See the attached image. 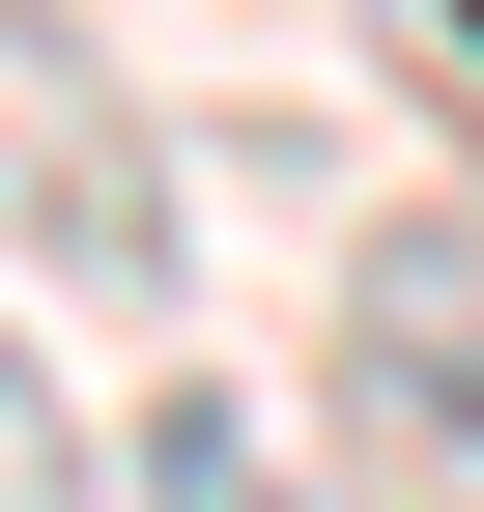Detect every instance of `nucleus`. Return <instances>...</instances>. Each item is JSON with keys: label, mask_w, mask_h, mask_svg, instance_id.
Returning a JSON list of instances; mask_svg holds the SVG:
<instances>
[{"label": "nucleus", "mask_w": 484, "mask_h": 512, "mask_svg": "<svg viewBox=\"0 0 484 512\" xmlns=\"http://www.w3.org/2000/svg\"><path fill=\"white\" fill-rule=\"evenodd\" d=\"M143 512H285V484L228 456V399H171V427H143Z\"/></svg>", "instance_id": "7ed1b4c3"}, {"label": "nucleus", "mask_w": 484, "mask_h": 512, "mask_svg": "<svg viewBox=\"0 0 484 512\" xmlns=\"http://www.w3.org/2000/svg\"><path fill=\"white\" fill-rule=\"evenodd\" d=\"M0 285H57V313H143L171 285V143H143V86H114L57 0H0Z\"/></svg>", "instance_id": "f257e3e1"}, {"label": "nucleus", "mask_w": 484, "mask_h": 512, "mask_svg": "<svg viewBox=\"0 0 484 512\" xmlns=\"http://www.w3.org/2000/svg\"><path fill=\"white\" fill-rule=\"evenodd\" d=\"M0 512H86V484H57V399H29V342H0Z\"/></svg>", "instance_id": "20e7f679"}, {"label": "nucleus", "mask_w": 484, "mask_h": 512, "mask_svg": "<svg viewBox=\"0 0 484 512\" xmlns=\"http://www.w3.org/2000/svg\"><path fill=\"white\" fill-rule=\"evenodd\" d=\"M342 427L399 512H484V200H399L342 256Z\"/></svg>", "instance_id": "f03ea898"}, {"label": "nucleus", "mask_w": 484, "mask_h": 512, "mask_svg": "<svg viewBox=\"0 0 484 512\" xmlns=\"http://www.w3.org/2000/svg\"><path fill=\"white\" fill-rule=\"evenodd\" d=\"M371 29H399V57H456V86H484V0H371Z\"/></svg>", "instance_id": "39448f33"}]
</instances>
